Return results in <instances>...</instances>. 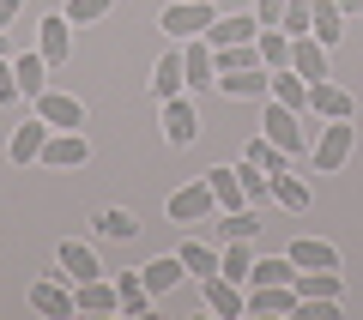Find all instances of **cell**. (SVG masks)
I'll list each match as a JSON object with an SVG mask.
<instances>
[{"label": "cell", "mask_w": 363, "mask_h": 320, "mask_svg": "<svg viewBox=\"0 0 363 320\" xmlns=\"http://www.w3.org/2000/svg\"><path fill=\"white\" fill-rule=\"evenodd\" d=\"M200 296H206V314H218V320H242L248 314V290H242V284H230L224 272H212Z\"/></svg>", "instance_id": "cell-8"}, {"label": "cell", "mask_w": 363, "mask_h": 320, "mask_svg": "<svg viewBox=\"0 0 363 320\" xmlns=\"http://www.w3.org/2000/svg\"><path fill=\"white\" fill-rule=\"evenodd\" d=\"M309 200H315V193H309V181H303V176H291V169L272 176V205H279V212H297V218H303Z\"/></svg>", "instance_id": "cell-25"}, {"label": "cell", "mask_w": 363, "mask_h": 320, "mask_svg": "<svg viewBox=\"0 0 363 320\" xmlns=\"http://www.w3.org/2000/svg\"><path fill=\"white\" fill-rule=\"evenodd\" d=\"M351 91L345 85H333V79H321V85H309V115L315 121H351Z\"/></svg>", "instance_id": "cell-12"}, {"label": "cell", "mask_w": 363, "mask_h": 320, "mask_svg": "<svg viewBox=\"0 0 363 320\" xmlns=\"http://www.w3.org/2000/svg\"><path fill=\"white\" fill-rule=\"evenodd\" d=\"M357 152V127L351 121H315L309 115V157H315V176H339Z\"/></svg>", "instance_id": "cell-1"}, {"label": "cell", "mask_w": 363, "mask_h": 320, "mask_svg": "<svg viewBox=\"0 0 363 320\" xmlns=\"http://www.w3.org/2000/svg\"><path fill=\"white\" fill-rule=\"evenodd\" d=\"M291 73L309 79V85L333 79V67H327V42H315V37H291Z\"/></svg>", "instance_id": "cell-13"}, {"label": "cell", "mask_w": 363, "mask_h": 320, "mask_svg": "<svg viewBox=\"0 0 363 320\" xmlns=\"http://www.w3.org/2000/svg\"><path fill=\"white\" fill-rule=\"evenodd\" d=\"M176 254H182V266H188V278H200V284L218 272V248H212V242H194V236H188Z\"/></svg>", "instance_id": "cell-29"}, {"label": "cell", "mask_w": 363, "mask_h": 320, "mask_svg": "<svg viewBox=\"0 0 363 320\" xmlns=\"http://www.w3.org/2000/svg\"><path fill=\"white\" fill-rule=\"evenodd\" d=\"M248 284H297V260H291V254H267V260H255Z\"/></svg>", "instance_id": "cell-33"}, {"label": "cell", "mask_w": 363, "mask_h": 320, "mask_svg": "<svg viewBox=\"0 0 363 320\" xmlns=\"http://www.w3.org/2000/svg\"><path fill=\"white\" fill-rule=\"evenodd\" d=\"M285 254L297 260V272H333V266H339V248H333V242H321V236H297Z\"/></svg>", "instance_id": "cell-18"}, {"label": "cell", "mask_w": 363, "mask_h": 320, "mask_svg": "<svg viewBox=\"0 0 363 320\" xmlns=\"http://www.w3.org/2000/svg\"><path fill=\"white\" fill-rule=\"evenodd\" d=\"M242 157H248V164H260V169H267V176H279V169H291V157L279 152V145H272L267 133H255V139L242 145Z\"/></svg>", "instance_id": "cell-36"}, {"label": "cell", "mask_w": 363, "mask_h": 320, "mask_svg": "<svg viewBox=\"0 0 363 320\" xmlns=\"http://www.w3.org/2000/svg\"><path fill=\"white\" fill-rule=\"evenodd\" d=\"M212 25H218V6H212V0H169V6H164V18H157V30H164L169 42L206 37Z\"/></svg>", "instance_id": "cell-3"}, {"label": "cell", "mask_w": 363, "mask_h": 320, "mask_svg": "<svg viewBox=\"0 0 363 320\" xmlns=\"http://www.w3.org/2000/svg\"><path fill=\"white\" fill-rule=\"evenodd\" d=\"M49 121H43V115H30L25 121V127H13V139H6V152H13V164L18 169H25V164H43V145H49Z\"/></svg>", "instance_id": "cell-14"}, {"label": "cell", "mask_w": 363, "mask_h": 320, "mask_svg": "<svg viewBox=\"0 0 363 320\" xmlns=\"http://www.w3.org/2000/svg\"><path fill=\"white\" fill-rule=\"evenodd\" d=\"M218 236H224V242H255V236H260V212H255V205L224 212V218H218Z\"/></svg>", "instance_id": "cell-30"}, {"label": "cell", "mask_w": 363, "mask_h": 320, "mask_svg": "<svg viewBox=\"0 0 363 320\" xmlns=\"http://www.w3.org/2000/svg\"><path fill=\"white\" fill-rule=\"evenodd\" d=\"M309 13H315V0H285V37H309Z\"/></svg>", "instance_id": "cell-39"}, {"label": "cell", "mask_w": 363, "mask_h": 320, "mask_svg": "<svg viewBox=\"0 0 363 320\" xmlns=\"http://www.w3.org/2000/svg\"><path fill=\"white\" fill-rule=\"evenodd\" d=\"M345 296V278L333 272H297V302H339Z\"/></svg>", "instance_id": "cell-22"}, {"label": "cell", "mask_w": 363, "mask_h": 320, "mask_svg": "<svg viewBox=\"0 0 363 320\" xmlns=\"http://www.w3.org/2000/svg\"><path fill=\"white\" fill-rule=\"evenodd\" d=\"M255 18L260 25H285V0H255Z\"/></svg>", "instance_id": "cell-41"}, {"label": "cell", "mask_w": 363, "mask_h": 320, "mask_svg": "<svg viewBox=\"0 0 363 320\" xmlns=\"http://www.w3.org/2000/svg\"><path fill=\"white\" fill-rule=\"evenodd\" d=\"M272 97L285 103V109H303V115H309V79H297L291 67H279V73H272Z\"/></svg>", "instance_id": "cell-32"}, {"label": "cell", "mask_w": 363, "mask_h": 320, "mask_svg": "<svg viewBox=\"0 0 363 320\" xmlns=\"http://www.w3.org/2000/svg\"><path fill=\"white\" fill-rule=\"evenodd\" d=\"M73 302H79V314H121V290H116L109 278L73 284Z\"/></svg>", "instance_id": "cell-16"}, {"label": "cell", "mask_w": 363, "mask_h": 320, "mask_svg": "<svg viewBox=\"0 0 363 320\" xmlns=\"http://www.w3.org/2000/svg\"><path fill=\"white\" fill-rule=\"evenodd\" d=\"M116 13V0H67V18L73 25H97V18Z\"/></svg>", "instance_id": "cell-38"}, {"label": "cell", "mask_w": 363, "mask_h": 320, "mask_svg": "<svg viewBox=\"0 0 363 320\" xmlns=\"http://www.w3.org/2000/svg\"><path fill=\"white\" fill-rule=\"evenodd\" d=\"M218 272L230 284H248V272H255V254H248V242H224L218 248Z\"/></svg>", "instance_id": "cell-35"}, {"label": "cell", "mask_w": 363, "mask_h": 320, "mask_svg": "<svg viewBox=\"0 0 363 320\" xmlns=\"http://www.w3.org/2000/svg\"><path fill=\"white\" fill-rule=\"evenodd\" d=\"M218 97H236V103H267V97H272V73H267V67L218 73Z\"/></svg>", "instance_id": "cell-7"}, {"label": "cell", "mask_w": 363, "mask_h": 320, "mask_svg": "<svg viewBox=\"0 0 363 320\" xmlns=\"http://www.w3.org/2000/svg\"><path fill=\"white\" fill-rule=\"evenodd\" d=\"M255 37H260V18H255V13H230V18H218V25L206 30L212 49H230V42H255Z\"/></svg>", "instance_id": "cell-24"}, {"label": "cell", "mask_w": 363, "mask_h": 320, "mask_svg": "<svg viewBox=\"0 0 363 320\" xmlns=\"http://www.w3.org/2000/svg\"><path fill=\"white\" fill-rule=\"evenodd\" d=\"M55 260H61V278H67V284L104 278V266H97V254H91L85 242H61V248H55Z\"/></svg>", "instance_id": "cell-20"}, {"label": "cell", "mask_w": 363, "mask_h": 320, "mask_svg": "<svg viewBox=\"0 0 363 320\" xmlns=\"http://www.w3.org/2000/svg\"><path fill=\"white\" fill-rule=\"evenodd\" d=\"M182 67H188V91H218V61H212V42L206 37L182 42Z\"/></svg>", "instance_id": "cell-9"}, {"label": "cell", "mask_w": 363, "mask_h": 320, "mask_svg": "<svg viewBox=\"0 0 363 320\" xmlns=\"http://www.w3.org/2000/svg\"><path fill=\"white\" fill-rule=\"evenodd\" d=\"M30 308H37V314H49V320H73V314H79L73 284H61V278H37V284H30Z\"/></svg>", "instance_id": "cell-10"}, {"label": "cell", "mask_w": 363, "mask_h": 320, "mask_svg": "<svg viewBox=\"0 0 363 320\" xmlns=\"http://www.w3.org/2000/svg\"><path fill=\"white\" fill-rule=\"evenodd\" d=\"M309 37H315V42H327V49L345 37V13H339V0H315V13H309Z\"/></svg>", "instance_id": "cell-27"}, {"label": "cell", "mask_w": 363, "mask_h": 320, "mask_svg": "<svg viewBox=\"0 0 363 320\" xmlns=\"http://www.w3.org/2000/svg\"><path fill=\"white\" fill-rule=\"evenodd\" d=\"M73 30H79V25H73L67 13H55V18H43V25H37V49H43V61H49L55 73L73 61Z\"/></svg>", "instance_id": "cell-5"}, {"label": "cell", "mask_w": 363, "mask_h": 320, "mask_svg": "<svg viewBox=\"0 0 363 320\" xmlns=\"http://www.w3.org/2000/svg\"><path fill=\"white\" fill-rule=\"evenodd\" d=\"M37 115L43 121H49V127H85V103H79L73 97V91H43V97H37Z\"/></svg>", "instance_id": "cell-15"}, {"label": "cell", "mask_w": 363, "mask_h": 320, "mask_svg": "<svg viewBox=\"0 0 363 320\" xmlns=\"http://www.w3.org/2000/svg\"><path fill=\"white\" fill-rule=\"evenodd\" d=\"M25 97V85H18V73H13V55L0 61V103H18Z\"/></svg>", "instance_id": "cell-40"}, {"label": "cell", "mask_w": 363, "mask_h": 320, "mask_svg": "<svg viewBox=\"0 0 363 320\" xmlns=\"http://www.w3.org/2000/svg\"><path fill=\"white\" fill-rule=\"evenodd\" d=\"M85 157H91V139L79 127H55L49 145H43V164H55V169H79Z\"/></svg>", "instance_id": "cell-11"}, {"label": "cell", "mask_w": 363, "mask_h": 320, "mask_svg": "<svg viewBox=\"0 0 363 320\" xmlns=\"http://www.w3.org/2000/svg\"><path fill=\"white\" fill-rule=\"evenodd\" d=\"M116 290H121V320H145V314H152V302H157V296L145 290V278H140V272H121V278H116Z\"/></svg>", "instance_id": "cell-26"}, {"label": "cell", "mask_w": 363, "mask_h": 320, "mask_svg": "<svg viewBox=\"0 0 363 320\" xmlns=\"http://www.w3.org/2000/svg\"><path fill=\"white\" fill-rule=\"evenodd\" d=\"M6 55H13V30H0V61H6Z\"/></svg>", "instance_id": "cell-44"}, {"label": "cell", "mask_w": 363, "mask_h": 320, "mask_svg": "<svg viewBox=\"0 0 363 320\" xmlns=\"http://www.w3.org/2000/svg\"><path fill=\"white\" fill-rule=\"evenodd\" d=\"M260 127H267V139L285 157H309V115H303V109H285L279 97H267V121H260Z\"/></svg>", "instance_id": "cell-2"}, {"label": "cell", "mask_w": 363, "mask_h": 320, "mask_svg": "<svg viewBox=\"0 0 363 320\" xmlns=\"http://www.w3.org/2000/svg\"><path fill=\"white\" fill-rule=\"evenodd\" d=\"M18 13H25V0H0V30H13Z\"/></svg>", "instance_id": "cell-42"}, {"label": "cell", "mask_w": 363, "mask_h": 320, "mask_svg": "<svg viewBox=\"0 0 363 320\" xmlns=\"http://www.w3.org/2000/svg\"><path fill=\"white\" fill-rule=\"evenodd\" d=\"M13 73H18V85H25V97L37 103L43 91H49V73H55V67L43 61V49H25V55H13Z\"/></svg>", "instance_id": "cell-23"}, {"label": "cell", "mask_w": 363, "mask_h": 320, "mask_svg": "<svg viewBox=\"0 0 363 320\" xmlns=\"http://www.w3.org/2000/svg\"><path fill=\"white\" fill-rule=\"evenodd\" d=\"M236 176H242V193H248V205H267V200H272V176H267L260 164H248V157H242V164H236Z\"/></svg>", "instance_id": "cell-37"}, {"label": "cell", "mask_w": 363, "mask_h": 320, "mask_svg": "<svg viewBox=\"0 0 363 320\" xmlns=\"http://www.w3.org/2000/svg\"><path fill=\"white\" fill-rule=\"evenodd\" d=\"M248 314H297V284H248Z\"/></svg>", "instance_id": "cell-17"}, {"label": "cell", "mask_w": 363, "mask_h": 320, "mask_svg": "<svg viewBox=\"0 0 363 320\" xmlns=\"http://www.w3.org/2000/svg\"><path fill=\"white\" fill-rule=\"evenodd\" d=\"M188 91V67H182V49H164V61L152 67V97L157 103H169V97H182Z\"/></svg>", "instance_id": "cell-19"}, {"label": "cell", "mask_w": 363, "mask_h": 320, "mask_svg": "<svg viewBox=\"0 0 363 320\" xmlns=\"http://www.w3.org/2000/svg\"><path fill=\"white\" fill-rule=\"evenodd\" d=\"M206 181H212V193H218V212H236V205H248L242 176H236V169H206Z\"/></svg>", "instance_id": "cell-34"}, {"label": "cell", "mask_w": 363, "mask_h": 320, "mask_svg": "<svg viewBox=\"0 0 363 320\" xmlns=\"http://www.w3.org/2000/svg\"><path fill=\"white\" fill-rule=\"evenodd\" d=\"M255 49H260V61H267V73H279V67H291V37H285L279 25H260Z\"/></svg>", "instance_id": "cell-31"}, {"label": "cell", "mask_w": 363, "mask_h": 320, "mask_svg": "<svg viewBox=\"0 0 363 320\" xmlns=\"http://www.w3.org/2000/svg\"><path fill=\"white\" fill-rule=\"evenodd\" d=\"M164 139L176 145V152H182V145H194V139H200V109H194V97H188V91L164 103Z\"/></svg>", "instance_id": "cell-6"}, {"label": "cell", "mask_w": 363, "mask_h": 320, "mask_svg": "<svg viewBox=\"0 0 363 320\" xmlns=\"http://www.w3.org/2000/svg\"><path fill=\"white\" fill-rule=\"evenodd\" d=\"M164 212H169V224H212V218H218V193H212L206 176L182 181V188L164 200Z\"/></svg>", "instance_id": "cell-4"}, {"label": "cell", "mask_w": 363, "mask_h": 320, "mask_svg": "<svg viewBox=\"0 0 363 320\" xmlns=\"http://www.w3.org/2000/svg\"><path fill=\"white\" fill-rule=\"evenodd\" d=\"M140 278H145V290H152V296H169L182 278H188V266H182V254H157V260H145V266H140Z\"/></svg>", "instance_id": "cell-21"}, {"label": "cell", "mask_w": 363, "mask_h": 320, "mask_svg": "<svg viewBox=\"0 0 363 320\" xmlns=\"http://www.w3.org/2000/svg\"><path fill=\"white\" fill-rule=\"evenodd\" d=\"M91 224H97V236H109V242H133V236H140V218H133L128 205H104Z\"/></svg>", "instance_id": "cell-28"}, {"label": "cell", "mask_w": 363, "mask_h": 320, "mask_svg": "<svg viewBox=\"0 0 363 320\" xmlns=\"http://www.w3.org/2000/svg\"><path fill=\"white\" fill-rule=\"evenodd\" d=\"M339 13H345V18H363V0H339Z\"/></svg>", "instance_id": "cell-43"}]
</instances>
